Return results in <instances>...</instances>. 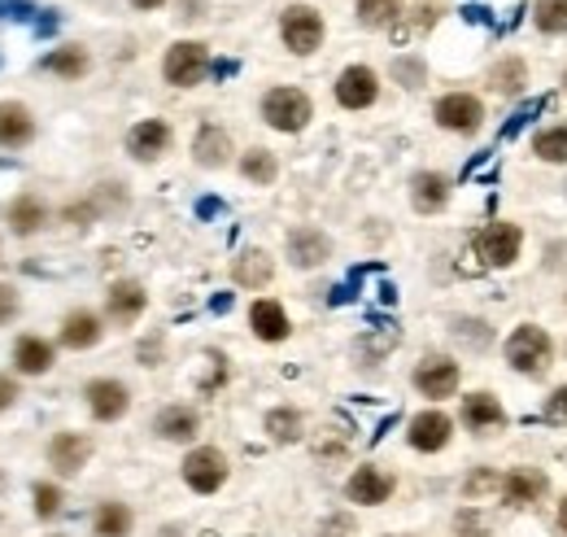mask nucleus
<instances>
[{
  "label": "nucleus",
  "mask_w": 567,
  "mask_h": 537,
  "mask_svg": "<svg viewBox=\"0 0 567 537\" xmlns=\"http://www.w3.org/2000/svg\"><path fill=\"white\" fill-rule=\"evenodd\" d=\"M262 118L275 127V132H302L311 118H315V105H311V97L302 92V88H270L266 97H262Z\"/></svg>",
  "instance_id": "nucleus-1"
},
{
  "label": "nucleus",
  "mask_w": 567,
  "mask_h": 537,
  "mask_svg": "<svg viewBox=\"0 0 567 537\" xmlns=\"http://www.w3.org/2000/svg\"><path fill=\"white\" fill-rule=\"evenodd\" d=\"M179 472H184V485L192 494H218L227 485V454L218 446H197V450L184 454Z\"/></svg>",
  "instance_id": "nucleus-2"
},
{
  "label": "nucleus",
  "mask_w": 567,
  "mask_h": 537,
  "mask_svg": "<svg viewBox=\"0 0 567 537\" xmlns=\"http://www.w3.org/2000/svg\"><path fill=\"white\" fill-rule=\"evenodd\" d=\"M550 354H554V346H550V337H545L537 324L515 328V333H511V341H506V363H511L515 372H524V376L545 372Z\"/></svg>",
  "instance_id": "nucleus-3"
},
{
  "label": "nucleus",
  "mask_w": 567,
  "mask_h": 537,
  "mask_svg": "<svg viewBox=\"0 0 567 537\" xmlns=\"http://www.w3.org/2000/svg\"><path fill=\"white\" fill-rule=\"evenodd\" d=\"M279 36H284V45H289L298 58H311V53L324 45V18H319V10H311V5L284 10Z\"/></svg>",
  "instance_id": "nucleus-4"
},
{
  "label": "nucleus",
  "mask_w": 567,
  "mask_h": 537,
  "mask_svg": "<svg viewBox=\"0 0 567 537\" xmlns=\"http://www.w3.org/2000/svg\"><path fill=\"white\" fill-rule=\"evenodd\" d=\"M205 71H210V53H205V45H197V40H179V45L166 49V62H162L166 84H175V88H192V84L205 79Z\"/></svg>",
  "instance_id": "nucleus-5"
},
{
  "label": "nucleus",
  "mask_w": 567,
  "mask_h": 537,
  "mask_svg": "<svg viewBox=\"0 0 567 537\" xmlns=\"http://www.w3.org/2000/svg\"><path fill=\"white\" fill-rule=\"evenodd\" d=\"M84 402H88L97 424H114V420H123L131 411V389L123 380H114V376H97V380L84 385Z\"/></svg>",
  "instance_id": "nucleus-6"
},
{
  "label": "nucleus",
  "mask_w": 567,
  "mask_h": 537,
  "mask_svg": "<svg viewBox=\"0 0 567 537\" xmlns=\"http://www.w3.org/2000/svg\"><path fill=\"white\" fill-rule=\"evenodd\" d=\"M92 437L88 433H75V428H66V433H53V441H49V467L58 472V476H79L88 463H92Z\"/></svg>",
  "instance_id": "nucleus-7"
},
{
  "label": "nucleus",
  "mask_w": 567,
  "mask_h": 537,
  "mask_svg": "<svg viewBox=\"0 0 567 537\" xmlns=\"http://www.w3.org/2000/svg\"><path fill=\"white\" fill-rule=\"evenodd\" d=\"M393 489H398L393 472H385V467H376V463L354 467V476L345 480V498H350L354 507H380V502L393 498Z\"/></svg>",
  "instance_id": "nucleus-8"
},
{
  "label": "nucleus",
  "mask_w": 567,
  "mask_h": 537,
  "mask_svg": "<svg viewBox=\"0 0 567 537\" xmlns=\"http://www.w3.org/2000/svg\"><path fill=\"white\" fill-rule=\"evenodd\" d=\"M519 245H524V232L515 223H489L480 236H476V253L480 262L489 266H511L519 258Z\"/></svg>",
  "instance_id": "nucleus-9"
},
{
  "label": "nucleus",
  "mask_w": 567,
  "mask_h": 537,
  "mask_svg": "<svg viewBox=\"0 0 567 537\" xmlns=\"http://www.w3.org/2000/svg\"><path fill=\"white\" fill-rule=\"evenodd\" d=\"M450 437H454V420H450L445 411H419V415L411 420V428H406V441H411V450H419V454L445 450Z\"/></svg>",
  "instance_id": "nucleus-10"
},
{
  "label": "nucleus",
  "mask_w": 567,
  "mask_h": 537,
  "mask_svg": "<svg viewBox=\"0 0 567 537\" xmlns=\"http://www.w3.org/2000/svg\"><path fill=\"white\" fill-rule=\"evenodd\" d=\"M415 389H419L424 398H432V402L450 398V394L458 389V363L445 359V354H428V359L415 367Z\"/></svg>",
  "instance_id": "nucleus-11"
},
{
  "label": "nucleus",
  "mask_w": 567,
  "mask_h": 537,
  "mask_svg": "<svg viewBox=\"0 0 567 537\" xmlns=\"http://www.w3.org/2000/svg\"><path fill=\"white\" fill-rule=\"evenodd\" d=\"M432 114H437V123H441L445 132H476L480 118H484V105H480V97H471V92H450V97L437 101Z\"/></svg>",
  "instance_id": "nucleus-12"
},
{
  "label": "nucleus",
  "mask_w": 567,
  "mask_h": 537,
  "mask_svg": "<svg viewBox=\"0 0 567 537\" xmlns=\"http://www.w3.org/2000/svg\"><path fill=\"white\" fill-rule=\"evenodd\" d=\"M376 97H380V79H376L371 66H350V71H341V79H337V101H341L345 110H367V105H376Z\"/></svg>",
  "instance_id": "nucleus-13"
},
{
  "label": "nucleus",
  "mask_w": 567,
  "mask_h": 537,
  "mask_svg": "<svg viewBox=\"0 0 567 537\" xmlns=\"http://www.w3.org/2000/svg\"><path fill=\"white\" fill-rule=\"evenodd\" d=\"M144 307H149V294H144V285H136V280H118V285H110V294H105V315H110L118 328L136 324V320L144 315Z\"/></svg>",
  "instance_id": "nucleus-14"
},
{
  "label": "nucleus",
  "mask_w": 567,
  "mask_h": 537,
  "mask_svg": "<svg viewBox=\"0 0 567 537\" xmlns=\"http://www.w3.org/2000/svg\"><path fill=\"white\" fill-rule=\"evenodd\" d=\"M36 140V114L23 101H0V149H27Z\"/></svg>",
  "instance_id": "nucleus-15"
},
{
  "label": "nucleus",
  "mask_w": 567,
  "mask_h": 537,
  "mask_svg": "<svg viewBox=\"0 0 567 537\" xmlns=\"http://www.w3.org/2000/svg\"><path fill=\"white\" fill-rule=\"evenodd\" d=\"M166 149H171V127L162 118H144V123H136L127 132V153L136 162H158Z\"/></svg>",
  "instance_id": "nucleus-16"
},
{
  "label": "nucleus",
  "mask_w": 567,
  "mask_h": 537,
  "mask_svg": "<svg viewBox=\"0 0 567 537\" xmlns=\"http://www.w3.org/2000/svg\"><path fill=\"white\" fill-rule=\"evenodd\" d=\"M53 363H58L53 341H45V337H36V333H27V337L14 341V372H18V376H49Z\"/></svg>",
  "instance_id": "nucleus-17"
},
{
  "label": "nucleus",
  "mask_w": 567,
  "mask_h": 537,
  "mask_svg": "<svg viewBox=\"0 0 567 537\" xmlns=\"http://www.w3.org/2000/svg\"><path fill=\"white\" fill-rule=\"evenodd\" d=\"M249 328H253L257 341H270V346L293 333V324H289V315H284V307L270 302V298H257V302L249 307Z\"/></svg>",
  "instance_id": "nucleus-18"
},
{
  "label": "nucleus",
  "mask_w": 567,
  "mask_h": 537,
  "mask_svg": "<svg viewBox=\"0 0 567 537\" xmlns=\"http://www.w3.org/2000/svg\"><path fill=\"white\" fill-rule=\"evenodd\" d=\"M101 337H105V324H101L97 311H71V315L62 320V333H58V341H62L66 350H92Z\"/></svg>",
  "instance_id": "nucleus-19"
},
{
  "label": "nucleus",
  "mask_w": 567,
  "mask_h": 537,
  "mask_svg": "<svg viewBox=\"0 0 567 537\" xmlns=\"http://www.w3.org/2000/svg\"><path fill=\"white\" fill-rule=\"evenodd\" d=\"M445 201H450V179L441 171H419L411 179V205L419 214H437V210H445Z\"/></svg>",
  "instance_id": "nucleus-20"
},
{
  "label": "nucleus",
  "mask_w": 567,
  "mask_h": 537,
  "mask_svg": "<svg viewBox=\"0 0 567 537\" xmlns=\"http://www.w3.org/2000/svg\"><path fill=\"white\" fill-rule=\"evenodd\" d=\"M289 258L298 266H324L332 258V240L319 227H298V232H289Z\"/></svg>",
  "instance_id": "nucleus-21"
},
{
  "label": "nucleus",
  "mask_w": 567,
  "mask_h": 537,
  "mask_svg": "<svg viewBox=\"0 0 567 537\" xmlns=\"http://www.w3.org/2000/svg\"><path fill=\"white\" fill-rule=\"evenodd\" d=\"M131 528H136V511L127 502H118V498L97 502V511H92V537H131Z\"/></svg>",
  "instance_id": "nucleus-22"
},
{
  "label": "nucleus",
  "mask_w": 567,
  "mask_h": 537,
  "mask_svg": "<svg viewBox=\"0 0 567 537\" xmlns=\"http://www.w3.org/2000/svg\"><path fill=\"white\" fill-rule=\"evenodd\" d=\"M231 276H236L240 289H266L270 276H275V262H270L266 249H244V253L231 262Z\"/></svg>",
  "instance_id": "nucleus-23"
},
{
  "label": "nucleus",
  "mask_w": 567,
  "mask_h": 537,
  "mask_svg": "<svg viewBox=\"0 0 567 537\" xmlns=\"http://www.w3.org/2000/svg\"><path fill=\"white\" fill-rule=\"evenodd\" d=\"M45 223H49V205L36 192H23L10 201V232L14 236H36V232H45Z\"/></svg>",
  "instance_id": "nucleus-24"
},
{
  "label": "nucleus",
  "mask_w": 567,
  "mask_h": 537,
  "mask_svg": "<svg viewBox=\"0 0 567 537\" xmlns=\"http://www.w3.org/2000/svg\"><path fill=\"white\" fill-rule=\"evenodd\" d=\"M463 424L471 433H493L506 424V411L493 394H471V398H463Z\"/></svg>",
  "instance_id": "nucleus-25"
},
{
  "label": "nucleus",
  "mask_w": 567,
  "mask_h": 537,
  "mask_svg": "<svg viewBox=\"0 0 567 537\" xmlns=\"http://www.w3.org/2000/svg\"><path fill=\"white\" fill-rule=\"evenodd\" d=\"M192 158H197V166H205V171L227 166V158H231V140H227V132L214 127V123H205V127L197 132V140H192Z\"/></svg>",
  "instance_id": "nucleus-26"
},
{
  "label": "nucleus",
  "mask_w": 567,
  "mask_h": 537,
  "mask_svg": "<svg viewBox=\"0 0 567 537\" xmlns=\"http://www.w3.org/2000/svg\"><path fill=\"white\" fill-rule=\"evenodd\" d=\"M153 433H158L162 441H192V437L201 433V420H197L192 407H166V411H158Z\"/></svg>",
  "instance_id": "nucleus-27"
},
{
  "label": "nucleus",
  "mask_w": 567,
  "mask_h": 537,
  "mask_svg": "<svg viewBox=\"0 0 567 537\" xmlns=\"http://www.w3.org/2000/svg\"><path fill=\"white\" fill-rule=\"evenodd\" d=\"M541 494H545V476L532 467H515L511 476H502V498L515 507H532Z\"/></svg>",
  "instance_id": "nucleus-28"
},
{
  "label": "nucleus",
  "mask_w": 567,
  "mask_h": 537,
  "mask_svg": "<svg viewBox=\"0 0 567 537\" xmlns=\"http://www.w3.org/2000/svg\"><path fill=\"white\" fill-rule=\"evenodd\" d=\"M88 53L79 49V45H66V49H53L49 58H45V71L49 75H58V79H84L88 75Z\"/></svg>",
  "instance_id": "nucleus-29"
},
{
  "label": "nucleus",
  "mask_w": 567,
  "mask_h": 537,
  "mask_svg": "<svg viewBox=\"0 0 567 537\" xmlns=\"http://www.w3.org/2000/svg\"><path fill=\"white\" fill-rule=\"evenodd\" d=\"M62 511H66V489H62L58 480H36V485H32V515L49 524V520H58Z\"/></svg>",
  "instance_id": "nucleus-30"
},
{
  "label": "nucleus",
  "mask_w": 567,
  "mask_h": 537,
  "mask_svg": "<svg viewBox=\"0 0 567 537\" xmlns=\"http://www.w3.org/2000/svg\"><path fill=\"white\" fill-rule=\"evenodd\" d=\"M402 18V0H358V23L363 27H393Z\"/></svg>",
  "instance_id": "nucleus-31"
},
{
  "label": "nucleus",
  "mask_w": 567,
  "mask_h": 537,
  "mask_svg": "<svg viewBox=\"0 0 567 537\" xmlns=\"http://www.w3.org/2000/svg\"><path fill=\"white\" fill-rule=\"evenodd\" d=\"M240 175H244L249 184H275V175H279V162H275L266 149H249V153L240 158Z\"/></svg>",
  "instance_id": "nucleus-32"
},
{
  "label": "nucleus",
  "mask_w": 567,
  "mask_h": 537,
  "mask_svg": "<svg viewBox=\"0 0 567 537\" xmlns=\"http://www.w3.org/2000/svg\"><path fill=\"white\" fill-rule=\"evenodd\" d=\"M266 433H270L275 441H298V437H302V411L275 407V411L266 415Z\"/></svg>",
  "instance_id": "nucleus-33"
},
{
  "label": "nucleus",
  "mask_w": 567,
  "mask_h": 537,
  "mask_svg": "<svg viewBox=\"0 0 567 537\" xmlns=\"http://www.w3.org/2000/svg\"><path fill=\"white\" fill-rule=\"evenodd\" d=\"M532 149H537L541 162H567V127H545V132H537Z\"/></svg>",
  "instance_id": "nucleus-34"
},
{
  "label": "nucleus",
  "mask_w": 567,
  "mask_h": 537,
  "mask_svg": "<svg viewBox=\"0 0 567 537\" xmlns=\"http://www.w3.org/2000/svg\"><path fill=\"white\" fill-rule=\"evenodd\" d=\"M537 27L545 36H563L567 32V0H537Z\"/></svg>",
  "instance_id": "nucleus-35"
},
{
  "label": "nucleus",
  "mask_w": 567,
  "mask_h": 537,
  "mask_svg": "<svg viewBox=\"0 0 567 537\" xmlns=\"http://www.w3.org/2000/svg\"><path fill=\"white\" fill-rule=\"evenodd\" d=\"M519 84H524V62H502L493 71V88L497 92H519Z\"/></svg>",
  "instance_id": "nucleus-36"
},
{
  "label": "nucleus",
  "mask_w": 567,
  "mask_h": 537,
  "mask_svg": "<svg viewBox=\"0 0 567 537\" xmlns=\"http://www.w3.org/2000/svg\"><path fill=\"white\" fill-rule=\"evenodd\" d=\"M18 311H23V298H18V289L0 280V328H5V324H14V320H18Z\"/></svg>",
  "instance_id": "nucleus-37"
},
{
  "label": "nucleus",
  "mask_w": 567,
  "mask_h": 537,
  "mask_svg": "<svg viewBox=\"0 0 567 537\" xmlns=\"http://www.w3.org/2000/svg\"><path fill=\"white\" fill-rule=\"evenodd\" d=\"M489 489H502V476H493V472H476V476H467V485H463L467 498H480V494H489Z\"/></svg>",
  "instance_id": "nucleus-38"
},
{
  "label": "nucleus",
  "mask_w": 567,
  "mask_h": 537,
  "mask_svg": "<svg viewBox=\"0 0 567 537\" xmlns=\"http://www.w3.org/2000/svg\"><path fill=\"white\" fill-rule=\"evenodd\" d=\"M23 398V389H18V376H10V372H0V415L5 411H14V402Z\"/></svg>",
  "instance_id": "nucleus-39"
},
{
  "label": "nucleus",
  "mask_w": 567,
  "mask_h": 537,
  "mask_svg": "<svg viewBox=\"0 0 567 537\" xmlns=\"http://www.w3.org/2000/svg\"><path fill=\"white\" fill-rule=\"evenodd\" d=\"M393 75H398L406 88H419V84H424V62H406V58H402V62H393Z\"/></svg>",
  "instance_id": "nucleus-40"
},
{
  "label": "nucleus",
  "mask_w": 567,
  "mask_h": 537,
  "mask_svg": "<svg viewBox=\"0 0 567 537\" xmlns=\"http://www.w3.org/2000/svg\"><path fill=\"white\" fill-rule=\"evenodd\" d=\"M545 420H550V424H567V385L550 394V402H545Z\"/></svg>",
  "instance_id": "nucleus-41"
},
{
  "label": "nucleus",
  "mask_w": 567,
  "mask_h": 537,
  "mask_svg": "<svg viewBox=\"0 0 567 537\" xmlns=\"http://www.w3.org/2000/svg\"><path fill=\"white\" fill-rule=\"evenodd\" d=\"M354 533V524L345 520V515H332L328 524H324V537H350Z\"/></svg>",
  "instance_id": "nucleus-42"
},
{
  "label": "nucleus",
  "mask_w": 567,
  "mask_h": 537,
  "mask_svg": "<svg viewBox=\"0 0 567 537\" xmlns=\"http://www.w3.org/2000/svg\"><path fill=\"white\" fill-rule=\"evenodd\" d=\"M136 10H158V5H166V0H131Z\"/></svg>",
  "instance_id": "nucleus-43"
},
{
  "label": "nucleus",
  "mask_w": 567,
  "mask_h": 537,
  "mask_svg": "<svg viewBox=\"0 0 567 537\" xmlns=\"http://www.w3.org/2000/svg\"><path fill=\"white\" fill-rule=\"evenodd\" d=\"M558 528H567V498L558 502Z\"/></svg>",
  "instance_id": "nucleus-44"
},
{
  "label": "nucleus",
  "mask_w": 567,
  "mask_h": 537,
  "mask_svg": "<svg viewBox=\"0 0 567 537\" xmlns=\"http://www.w3.org/2000/svg\"><path fill=\"white\" fill-rule=\"evenodd\" d=\"M563 84H567V75H563Z\"/></svg>",
  "instance_id": "nucleus-45"
},
{
  "label": "nucleus",
  "mask_w": 567,
  "mask_h": 537,
  "mask_svg": "<svg viewBox=\"0 0 567 537\" xmlns=\"http://www.w3.org/2000/svg\"><path fill=\"white\" fill-rule=\"evenodd\" d=\"M58 537H66V533H58Z\"/></svg>",
  "instance_id": "nucleus-46"
}]
</instances>
